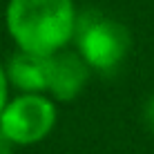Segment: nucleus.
Returning <instances> with one entry per match:
<instances>
[{"mask_svg": "<svg viewBox=\"0 0 154 154\" xmlns=\"http://www.w3.org/2000/svg\"><path fill=\"white\" fill-rule=\"evenodd\" d=\"M14 152H16V145L0 132V154H14Z\"/></svg>", "mask_w": 154, "mask_h": 154, "instance_id": "nucleus-8", "label": "nucleus"}, {"mask_svg": "<svg viewBox=\"0 0 154 154\" xmlns=\"http://www.w3.org/2000/svg\"><path fill=\"white\" fill-rule=\"evenodd\" d=\"M5 72L18 94H47V56L18 49L7 60Z\"/></svg>", "mask_w": 154, "mask_h": 154, "instance_id": "nucleus-5", "label": "nucleus"}, {"mask_svg": "<svg viewBox=\"0 0 154 154\" xmlns=\"http://www.w3.org/2000/svg\"><path fill=\"white\" fill-rule=\"evenodd\" d=\"M141 121H143V125L154 134V94H150V96L145 98V103H143V107H141Z\"/></svg>", "mask_w": 154, "mask_h": 154, "instance_id": "nucleus-6", "label": "nucleus"}, {"mask_svg": "<svg viewBox=\"0 0 154 154\" xmlns=\"http://www.w3.org/2000/svg\"><path fill=\"white\" fill-rule=\"evenodd\" d=\"M76 51L92 72H114L130 51V34L119 20L98 11L78 14L76 23Z\"/></svg>", "mask_w": 154, "mask_h": 154, "instance_id": "nucleus-2", "label": "nucleus"}, {"mask_svg": "<svg viewBox=\"0 0 154 154\" xmlns=\"http://www.w3.org/2000/svg\"><path fill=\"white\" fill-rule=\"evenodd\" d=\"M9 78H7V72H5V65L0 63V114H2L5 105H7L9 100Z\"/></svg>", "mask_w": 154, "mask_h": 154, "instance_id": "nucleus-7", "label": "nucleus"}, {"mask_svg": "<svg viewBox=\"0 0 154 154\" xmlns=\"http://www.w3.org/2000/svg\"><path fill=\"white\" fill-rule=\"evenodd\" d=\"M58 121L56 100L47 94H18L9 98L0 114V132L16 147L45 141Z\"/></svg>", "mask_w": 154, "mask_h": 154, "instance_id": "nucleus-3", "label": "nucleus"}, {"mask_svg": "<svg viewBox=\"0 0 154 154\" xmlns=\"http://www.w3.org/2000/svg\"><path fill=\"white\" fill-rule=\"evenodd\" d=\"M92 67L76 49H60L47 56V96L56 103H72L83 94Z\"/></svg>", "mask_w": 154, "mask_h": 154, "instance_id": "nucleus-4", "label": "nucleus"}, {"mask_svg": "<svg viewBox=\"0 0 154 154\" xmlns=\"http://www.w3.org/2000/svg\"><path fill=\"white\" fill-rule=\"evenodd\" d=\"M78 9L74 0H7L5 29L20 51L51 56L76 36Z\"/></svg>", "mask_w": 154, "mask_h": 154, "instance_id": "nucleus-1", "label": "nucleus"}]
</instances>
